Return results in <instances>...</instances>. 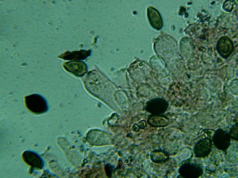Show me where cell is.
Listing matches in <instances>:
<instances>
[{"label": "cell", "instance_id": "277c9868", "mask_svg": "<svg viewBox=\"0 0 238 178\" xmlns=\"http://www.w3.org/2000/svg\"><path fill=\"white\" fill-rule=\"evenodd\" d=\"M64 67L67 71L79 76L84 75L86 71L85 64L82 62L70 61L65 63Z\"/></svg>", "mask_w": 238, "mask_h": 178}, {"label": "cell", "instance_id": "8992f818", "mask_svg": "<svg viewBox=\"0 0 238 178\" xmlns=\"http://www.w3.org/2000/svg\"><path fill=\"white\" fill-rule=\"evenodd\" d=\"M90 53L88 51H79L71 53H66L60 55V58L67 60L71 59H82L85 58Z\"/></svg>", "mask_w": 238, "mask_h": 178}, {"label": "cell", "instance_id": "6da1fadb", "mask_svg": "<svg viewBox=\"0 0 238 178\" xmlns=\"http://www.w3.org/2000/svg\"><path fill=\"white\" fill-rule=\"evenodd\" d=\"M25 104L27 109L33 114L39 115L46 112L48 109L46 99L38 94H32L25 97Z\"/></svg>", "mask_w": 238, "mask_h": 178}, {"label": "cell", "instance_id": "52a82bcc", "mask_svg": "<svg viewBox=\"0 0 238 178\" xmlns=\"http://www.w3.org/2000/svg\"><path fill=\"white\" fill-rule=\"evenodd\" d=\"M234 5L233 3L231 1H228L226 2V3L224 4V9L228 11H231Z\"/></svg>", "mask_w": 238, "mask_h": 178}, {"label": "cell", "instance_id": "7a4b0ae2", "mask_svg": "<svg viewBox=\"0 0 238 178\" xmlns=\"http://www.w3.org/2000/svg\"><path fill=\"white\" fill-rule=\"evenodd\" d=\"M22 157L24 162L33 168L41 169L43 166V162L41 158L33 152L25 151L23 153Z\"/></svg>", "mask_w": 238, "mask_h": 178}, {"label": "cell", "instance_id": "5b68a950", "mask_svg": "<svg viewBox=\"0 0 238 178\" xmlns=\"http://www.w3.org/2000/svg\"><path fill=\"white\" fill-rule=\"evenodd\" d=\"M148 16L149 22L154 28L160 29L162 26V21L158 11L154 8L150 7L148 9Z\"/></svg>", "mask_w": 238, "mask_h": 178}, {"label": "cell", "instance_id": "3957f363", "mask_svg": "<svg viewBox=\"0 0 238 178\" xmlns=\"http://www.w3.org/2000/svg\"><path fill=\"white\" fill-rule=\"evenodd\" d=\"M233 44L231 41L226 36L223 37L219 40L217 44V50L219 54L223 58H227L233 50Z\"/></svg>", "mask_w": 238, "mask_h": 178}]
</instances>
